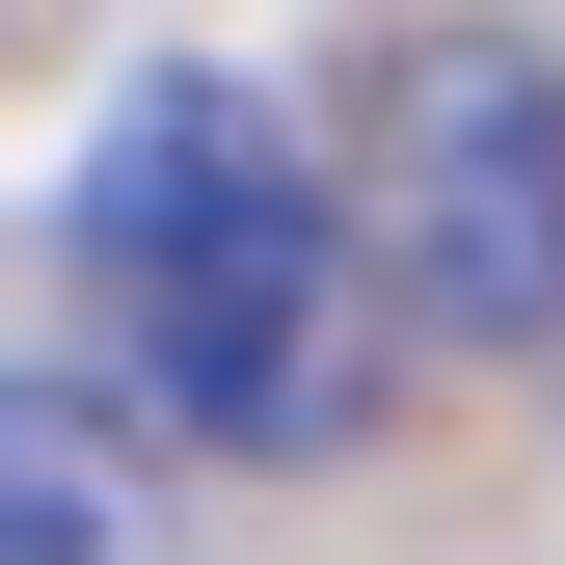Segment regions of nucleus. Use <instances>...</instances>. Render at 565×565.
Wrapping results in <instances>:
<instances>
[{
  "label": "nucleus",
  "instance_id": "f03ea898",
  "mask_svg": "<svg viewBox=\"0 0 565 565\" xmlns=\"http://www.w3.org/2000/svg\"><path fill=\"white\" fill-rule=\"evenodd\" d=\"M350 297H404L431 350H565V82H539V28L377 54V135H350Z\"/></svg>",
  "mask_w": 565,
  "mask_h": 565
},
{
  "label": "nucleus",
  "instance_id": "7ed1b4c3",
  "mask_svg": "<svg viewBox=\"0 0 565 565\" xmlns=\"http://www.w3.org/2000/svg\"><path fill=\"white\" fill-rule=\"evenodd\" d=\"M0 565H162V484L82 377H0Z\"/></svg>",
  "mask_w": 565,
  "mask_h": 565
},
{
  "label": "nucleus",
  "instance_id": "f257e3e1",
  "mask_svg": "<svg viewBox=\"0 0 565 565\" xmlns=\"http://www.w3.org/2000/svg\"><path fill=\"white\" fill-rule=\"evenodd\" d=\"M54 269H82L135 431H189V458H323L350 431V189L269 82H216V54L108 82L82 162H54Z\"/></svg>",
  "mask_w": 565,
  "mask_h": 565
}]
</instances>
